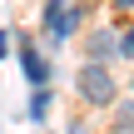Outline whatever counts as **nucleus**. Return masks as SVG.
<instances>
[{"label": "nucleus", "mask_w": 134, "mask_h": 134, "mask_svg": "<svg viewBox=\"0 0 134 134\" xmlns=\"http://www.w3.org/2000/svg\"><path fill=\"white\" fill-rule=\"evenodd\" d=\"M75 90H80V99H85V104H99V109L119 99V85H114V75H109L99 60H85V65H80Z\"/></svg>", "instance_id": "obj_1"}, {"label": "nucleus", "mask_w": 134, "mask_h": 134, "mask_svg": "<svg viewBox=\"0 0 134 134\" xmlns=\"http://www.w3.org/2000/svg\"><path fill=\"white\" fill-rule=\"evenodd\" d=\"M80 5L75 0H45V40L50 45H65L75 30H80Z\"/></svg>", "instance_id": "obj_2"}, {"label": "nucleus", "mask_w": 134, "mask_h": 134, "mask_svg": "<svg viewBox=\"0 0 134 134\" xmlns=\"http://www.w3.org/2000/svg\"><path fill=\"white\" fill-rule=\"evenodd\" d=\"M20 70H25L30 85H50V60H45L30 40H20Z\"/></svg>", "instance_id": "obj_3"}, {"label": "nucleus", "mask_w": 134, "mask_h": 134, "mask_svg": "<svg viewBox=\"0 0 134 134\" xmlns=\"http://www.w3.org/2000/svg\"><path fill=\"white\" fill-rule=\"evenodd\" d=\"M114 50H119V40H114L109 30H94V35L85 40V60H109Z\"/></svg>", "instance_id": "obj_4"}, {"label": "nucleus", "mask_w": 134, "mask_h": 134, "mask_svg": "<svg viewBox=\"0 0 134 134\" xmlns=\"http://www.w3.org/2000/svg\"><path fill=\"white\" fill-rule=\"evenodd\" d=\"M114 134H134V99H114Z\"/></svg>", "instance_id": "obj_5"}, {"label": "nucleus", "mask_w": 134, "mask_h": 134, "mask_svg": "<svg viewBox=\"0 0 134 134\" xmlns=\"http://www.w3.org/2000/svg\"><path fill=\"white\" fill-rule=\"evenodd\" d=\"M45 114H50V90H45V85H35V94H30V119L40 124Z\"/></svg>", "instance_id": "obj_6"}, {"label": "nucleus", "mask_w": 134, "mask_h": 134, "mask_svg": "<svg viewBox=\"0 0 134 134\" xmlns=\"http://www.w3.org/2000/svg\"><path fill=\"white\" fill-rule=\"evenodd\" d=\"M119 55H124V60H134V30H124V35H119Z\"/></svg>", "instance_id": "obj_7"}, {"label": "nucleus", "mask_w": 134, "mask_h": 134, "mask_svg": "<svg viewBox=\"0 0 134 134\" xmlns=\"http://www.w3.org/2000/svg\"><path fill=\"white\" fill-rule=\"evenodd\" d=\"M114 5H119V10H134V0H114Z\"/></svg>", "instance_id": "obj_8"}]
</instances>
